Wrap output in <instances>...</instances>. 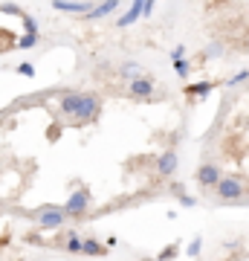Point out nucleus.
<instances>
[{
    "instance_id": "f257e3e1",
    "label": "nucleus",
    "mask_w": 249,
    "mask_h": 261,
    "mask_svg": "<svg viewBox=\"0 0 249 261\" xmlns=\"http://www.w3.org/2000/svg\"><path fill=\"white\" fill-rule=\"evenodd\" d=\"M67 218H70V215L64 212V206L46 203V206H41V209H35V221L41 224V229H61V226L67 224Z\"/></svg>"
},
{
    "instance_id": "f03ea898",
    "label": "nucleus",
    "mask_w": 249,
    "mask_h": 261,
    "mask_svg": "<svg viewBox=\"0 0 249 261\" xmlns=\"http://www.w3.org/2000/svg\"><path fill=\"white\" fill-rule=\"evenodd\" d=\"M99 113H102V99H99L96 93H84L81 105H78V111H75V119L78 122H93Z\"/></svg>"
},
{
    "instance_id": "7ed1b4c3",
    "label": "nucleus",
    "mask_w": 249,
    "mask_h": 261,
    "mask_svg": "<svg viewBox=\"0 0 249 261\" xmlns=\"http://www.w3.org/2000/svg\"><path fill=\"white\" fill-rule=\"evenodd\" d=\"M87 209H90V192H87V189L73 192L64 203V212L70 215V218H81V215H87Z\"/></svg>"
},
{
    "instance_id": "20e7f679",
    "label": "nucleus",
    "mask_w": 249,
    "mask_h": 261,
    "mask_svg": "<svg viewBox=\"0 0 249 261\" xmlns=\"http://www.w3.org/2000/svg\"><path fill=\"white\" fill-rule=\"evenodd\" d=\"M217 197L232 203V200H240L243 197V180L240 177H223L220 186H217Z\"/></svg>"
},
{
    "instance_id": "39448f33",
    "label": "nucleus",
    "mask_w": 249,
    "mask_h": 261,
    "mask_svg": "<svg viewBox=\"0 0 249 261\" xmlns=\"http://www.w3.org/2000/svg\"><path fill=\"white\" fill-rule=\"evenodd\" d=\"M220 180H223V174H220V168L214 166V163H203V166L197 168V183H200L203 189H217Z\"/></svg>"
},
{
    "instance_id": "423d86ee",
    "label": "nucleus",
    "mask_w": 249,
    "mask_h": 261,
    "mask_svg": "<svg viewBox=\"0 0 249 261\" xmlns=\"http://www.w3.org/2000/svg\"><path fill=\"white\" fill-rule=\"evenodd\" d=\"M177 166H180V160H177V151L174 148L162 151V154L157 157V171L162 174V177H174Z\"/></svg>"
},
{
    "instance_id": "0eeeda50",
    "label": "nucleus",
    "mask_w": 249,
    "mask_h": 261,
    "mask_svg": "<svg viewBox=\"0 0 249 261\" xmlns=\"http://www.w3.org/2000/svg\"><path fill=\"white\" fill-rule=\"evenodd\" d=\"M128 93L133 96V99H148V96L154 93V79H151V75H142V79H136V82H130Z\"/></svg>"
},
{
    "instance_id": "6e6552de",
    "label": "nucleus",
    "mask_w": 249,
    "mask_h": 261,
    "mask_svg": "<svg viewBox=\"0 0 249 261\" xmlns=\"http://www.w3.org/2000/svg\"><path fill=\"white\" fill-rule=\"evenodd\" d=\"M142 12H145V0H133V3H130V9L116 20V27L125 29V27H130V23H136V20L142 18Z\"/></svg>"
},
{
    "instance_id": "1a4fd4ad",
    "label": "nucleus",
    "mask_w": 249,
    "mask_h": 261,
    "mask_svg": "<svg viewBox=\"0 0 249 261\" xmlns=\"http://www.w3.org/2000/svg\"><path fill=\"white\" fill-rule=\"evenodd\" d=\"M52 9L56 12H70V15H81V18H87L93 12V3H64V0H56L52 3Z\"/></svg>"
},
{
    "instance_id": "9d476101",
    "label": "nucleus",
    "mask_w": 249,
    "mask_h": 261,
    "mask_svg": "<svg viewBox=\"0 0 249 261\" xmlns=\"http://www.w3.org/2000/svg\"><path fill=\"white\" fill-rule=\"evenodd\" d=\"M81 96L78 90H67L64 96H61V113H67V116H75V111H78V105H81Z\"/></svg>"
},
{
    "instance_id": "9b49d317",
    "label": "nucleus",
    "mask_w": 249,
    "mask_h": 261,
    "mask_svg": "<svg viewBox=\"0 0 249 261\" xmlns=\"http://www.w3.org/2000/svg\"><path fill=\"white\" fill-rule=\"evenodd\" d=\"M119 9V3L116 0H107V3H96L93 6V12L87 15L84 20H102V18H107V15H113V12Z\"/></svg>"
},
{
    "instance_id": "f8f14e48",
    "label": "nucleus",
    "mask_w": 249,
    "mask_h": 261,
    "mask_svg": "<svg viewBox=\"0 0 249 261\" xmlns=\"http://www.w3.org/2000/svg\"><path fill=\"white\" fill-rule=\"evenodd\" d=\"M212 90H214L212 82H194V84H188V87H185V93L191 96V99H194V96H197V99H203V96H209Z\"/></svg>"
},
{
    "instance_id": "ddd939ff",
    "label": "nucleus",
    "mask_w": 249,
    "mask_h": 261,
    "mask_svg": "<svg viewBox=\"0 0 249 261\" xmlns=\"http://www.w3.org/2000/svg\"><path fill=\"white\" fill-rule=\"evenodd\" d=\"M84 255H93V258H99V255H107V247L96 241V238H84Z\"/></svg>"
},
{
    "instance_id": "4468645a",
    "label": "nucleus",
    "mask_w": 249,
    "mask_h": 261,
    "mask_svg": "<svg viewBox=\"0 0 249 261\" xmlns=\"http://www.w3.org/2000/svg\"><path fill=\"white\" fill-rule=\"evenodd\" d=\"M119 75H122V79H128V84L136 82V79H142V75H139V64H136V61H125V64L119 67Z\"/></svg>"
},
{
    "instance_id": "2eb2a0df",
    "label": "nucleus",
    "mask_w": 249,
    "mask_h": 261,
    "mask_svg": "<svg viewBox=\"0 0 249 261\" xmlns=\"http://www.w3.org/2000/svg\"><path fill=\"white\" fill-rule=\"evenodd\" d=\"M67 252H81L84 255V238H78L75 232H70V238H67Z\"/></svg>"
},
{
    "instance_id": "dca6fc26",
    "label": "nucleus",
    "mask_w": 249,
    "mask_h": 261,
    "mask_svg": "<svg viewBox=\"0 0 249 261\" xmlns=\"http://www.w3.org/2000/svg\"><path fill=\"white\" fill-rule=\"evenodd\" d=\"M174 73L180 75V79H188V75H191V64H188V58H180V61H174Z\"/></svg>"
},
{
    "instance_id": "f3484780",
    "label": "nucleus",
    "mask_w": 249,
    "mask_h": 261,
    "mask_svg": "<svg viewBox=\"0 0 249 261\" xmlns=\"http://www.w3.org/2000/svg\"><path fill=\"white\" fill-rule=\"evenodd\" d=\"M177 250H180V244H168L165 250H162V252L157 255V261H168V258H174V255H177Z\"/></svg>"
},
{
    "instance_id": "a211bd4d",
    "label": "nucleus",
    "mask_w": 249,
    "mask_h": 261,
    "mask_svg": "<svg viewBox=\"0 0 249 261\" xmlns=\"http://www.w3.org/2000/svg\"><path fill=\"white\" fill-rule=\"evenodd\" d=\"M243 82H249V70H240V73H235L226 84H229V87H238V84H243Z\"/></svg>"
},
{
    "instance_id": "6ab92c4d",
    "label": "nucleus",
    "mask_w": 249,
    "mask_h": 261,
    "mask_svg": "<svg viewBox=\"0 0 249 261\" xmlns=\"http://www.w3.org/2000/svg\"><path fill=\"white\" fill-rule=\"evenodd\" d=\"M18 73L26 75V79H32V75H35V67L29 64V61H23V64H18Z\"/></svg>"
},
{
    "instance_id": "aec40b11",
    "label": "nucleus",
    "mask_w": 249,
    "mask_h": 261,
    "mask_svg": "<svg viewBox=\"0 0 249 261\" xmlns=\"http://www.w3.org/2000/svg\"><path fill=\"white\" fill-rule=\"evenodd\" d=\"M200 247H203V241H200V238H194V241L188 244V250H185V252L194 258V255H200Z\"/></svg>"
},
{
    "instance_id": "412c9836",
    "label": "nucleus",
    "mask_w": 249,
    "mask_h": 261,
    "mask_svg": "<svg viewBox=\"0 0 249 261\" xmlns=\"http://www.w3.org/2000/svg\"><path fill=\"white\" fill-rule=\"evenodd\" d=\"M203 56H206V58H214V56H223V47H220V44H212V47L206 49Z\"/></svg>"
},
{
    "instance_id": "4be33fe9",
    "label": "nucleus",
    "mask_w": 249,
    "mask_h": 261,
    "mask_svg": "<svg viewBox=\"0 0 249 261\" xmlns=\"http://www.w3.org/2000/svg\"><path fill=\"white\" fill-rule=\"evenodd\" d=\"M180 58H185V47H183V44H177V47L171 49V61H180Z\"/></svg>"
},
{
    "instance_id": "5701e85b",
    "label": "nucleus",
    "mask_w": 249,
    "mask_h": 261,
    "mask_svg": "<svg viewBox=\"0 0 249 261\" xmlns=\"http://www.w3.org/2000/svg\"><path fill=\"white\" fill-rule=\"evenodd\" d=\"M180 203L183 206H197V200H194L191 195H180Z\"/></svg>"
}]
</instances>
